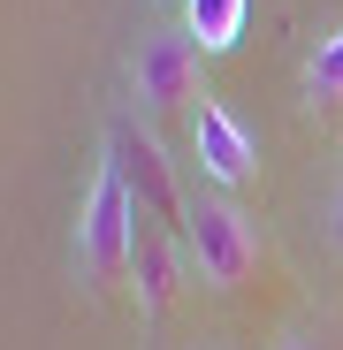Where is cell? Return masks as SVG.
<instances>
[{
    "mask_svg": "<svg viewBox=\"0 0 343 350\" xmlns=\"http://www.w3.org/2000/svg\"><path fill=\"white\" fill-rule=\"evenodd\" d=\"M275 350H320V342H313V335H282Z\"/></svg>",
    "mask_w": 343,
    "mask_h": 350,
    "instance_id": "obj_10",
    "label": "cell"
},
{
    "mask_svg": "<svg viewBox=\"0 0 343 350\" xmlns=\"http://www.w3.org/2000/svg\"><path fill=\"white\" fill-rule=\"evenodd\" d=\"M328 237H335V252H343V183H335V198H328Z\"/></svg>",
    "mask_w": 343,
    "mask_h": 350,
    "instance_id": "obj_9",
    "label": "cell"
},
{
    "mask_svg": "<svg viewBox=\"0 0 343 350\" xmlns=\"http://www.w3.org/2000/svg\"><path fill=\"white\" fill-rule=\"evenodd\" d=\"M138 228H145V213H138V198H130L123 152H114V137H107V145H99V167H92V191H84V206H77V228H69L77 274H84L92 289L130 282V267H138Z\"/></svg>",
    "mask_w": 343,
    "mask_h": 350,
    "instance_id": "obj_1",
    "label": "cell"
},
{
    "mask_svg": "<svg viewBox=\"0 0 343 350\" xmlns=\"http://www.w3.org/2000/svg\"><path fill=\"white\" fill-rule=\"evenodd\" d=\"M183 259H191V282L206 289H244L252 267H259V228L237 198H199L191 206V228H183Z\"/></svg>",
    "mask_w": 343,
    "mask_h": 350,
    "instance_id": "obj_2",
    "label": "cell"
},
{
    "mask_svg": "<svg viewBox=\"0 0 343 350\" xmlns=\"http://www.w3.org/2000/svg\"><path fill=\"white\" fill-rule=\"evenodd\" d=\"M244 16H252V0H183V38L206 53H237V38H244Z\"/></svg>",
    "mask_w": 343,
    "mask_h": 350,
    "instance_id": "obj_7",
    "label": "cell"
},
{
    "mask_svg": "<svg viewBox=\"0 0 343 350\" xmlns=\"http://www.w3.org/2000/svg\"><path fill=\"white\" fill-rule=\"evenodd\" d=\"M183 122H191V160H199V175H206L214 191H237V183H252V175H259L252 130H244L214 92H199V99L183 107Z\"/></svg>",
    "mask_w": 343,
    "mask_h": 350,
    "instance_id": "obj_5",
    "label": "cell"
},
{
    "mask_svg": "<svg viewBox=\"0 0 343 350\" xmlns=\"http://www.w3.org/2000/svg\"><path fill=\"white\" fill-rule=\"evenodd\" d=\"M305 99L313 107H343V31H328L305 62Z\"/></svg>",
    "mask_w": 343,
    "mask_h": 350,
    "instance_id": "obj_8",
    "label": "cell"
},
{
    "mask_svg": "<svg viewBox=\"0 0 343 350\" xmlns=\"http://www.w3.org/2000/svg\"><path fill=\"white\" fill-rule=\"evenodd\" d=\"M176 282H191V259H183V237L176 228H138V267H130V289H138V312L160 320L168 297H176Z\"/></svg>",
    "mask_w": 343,
    "mask_h": 350,
    "instance_id": "obj_6",
    "label": "cell"
},
{
    "mask_svg": "<svg viewBox=\"0 0 343 350\" xmlns=\"http://www.w3.org/2000/svg\"><path fill=\"white\" fill-rule=\"evenodd\" d=\"M199 62H206V53L183 31H153L138 46V62H130V107H138V122H153V114H168V107H191L206 92L199 84Z\"/></svg>",
    "mask_w": 343,
    "mask_h": 350,
    "instance_id": "obj_3",
    "label": "cell"
},
{
    "mask_svg": "<svg viewBox=\"0 0 343 350\" xmlns=\"http://www.w3.org/2000/svg\"><path fill=\"white\" fill-rule=\"evenodd\" d=\"M114 152H123V175H130V198L153 228H191V198L176 183V160H168V145L153 137V122H130V130H114Z\"/></svg>",
    "mask_w": 343,
    "mask_h": 350,
    "instance_id": "obj_4",
    "label": "cell"
}]
</instances>
